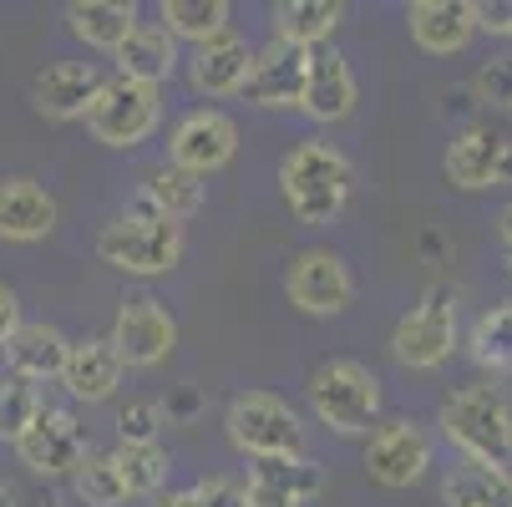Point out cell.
<instances>
[{"mask_svg": "<svg viewBox=\"0 0 512 507\" xmlns=\"http://www.w3.org/2000/svg\"><path fill=\"white\" fill-rule=\"evenodd\" d=\"M355 193V163L330 148L320 137H305L284 153L279 163V198L289 208V219L305 229H330L340 213L350 208Z\"/></svg>", "mask_w": 512, "mask_h": 507, "instance_id": "6da1fadb", "label": "cell"}, {"mask_svg": "<svg viewBox=\"0 0 512 507\" xmlns=\"http://www.w3.org/2000/svg\"><path fill=\"white\" fill-rule=\"evenodd\" d=\"M183 249H188L183 224L163 219L158 208H148L142 193H137V203H127L117 219L102 224V234H97V259L107 269H117V274H132V279L173 274L183 264Z\"/></svg>", "mask_w": 512, "mask_h": 507, "instance_id": "7a4b0ae2", "label": "cell"}, {"mask_svg": "<svg viewBox=\"0 0 512 507\" xmlns=\"http://www.w3.org/2000/svg\"><path fill=\"white\" fill-rule=\"evenodd\" d=\"M310 411L335 437H371L381 426V376L350 355L320 360L310 371Z\"/></svg>", "mask_w": 512, "mask_h": 507, "instance_id": "3957f363", "label": "cell"}, {"mask_svg": "<svg viewBox=\"0 0 512 507\" xmlns=\"http://www.w3.org/2000/svg\"><path fill=\"white\" fill-rule=\"evenodd\" d=\"M442 437L477 462H512V401L497 386H462L436 411Z\"/></svg>", "mask_w": 512, "mask_h": 507, "instance_id": "277c9868", "label": "cell"}, {"mask_svg": "<svg viewBox=\"0 0 512 507\" xmlns=\"http://www.w3.org/2000/svg\"><path fill=\"white\" fill-rule=\"evenodd\" d=\"M462 325H457V289L447 279H436L421 289V300L396 320L391 330V355L406 371H436L457 355Z\"/></svg>", "mask_w": 512, "mask_h": 507, "instance_id": "5b68a950", "label": "cell"}, {"mask_svg": "<svg viewBox=\"0 0 512 507\" xmlns=\"http://www.w3.org/2000/svg\"><path fill=\"white\" fill-rule=\"evenodd\" d=\"M224 431L234 452H244L249 462L259 457H305V421L300 411L279 401L274 391H239L224 411Z\"/></svg>", "mask_w": 512, "mask_h": 507, "instance_id": "8992f818", "label": "cell"}, {"mask_svg": "<svg viewBox=\"0 0 512 507\" xmlns=\"http://www.w3.org/2000/svg\"><path fill=\"white\" fill-rule=\"evenodd\" d=\"M163 122V102H158V87H142L132 77H107L92 112H87V127L102 148H137V142H148Z\"/></svg>", "mask_w": 512, "mask_h": 507, "instance_id": "52a82bcc", "label": "cell"}, {"mask_svg": "<svg viewBox=\"0 0 512 507\" xmlns=\"http://www.w3.org/2000/svg\"><path fill=\"white\" fill-rule=\"evenodd\" d=\"M122 355L127 371H153L178 350V320L158 295H127L117 305L112 335H107Z\"/></svg>", "mask_w": 512, "mask_h": 507, "instance_id": "ba28073f", "label": "cell"}, {"mask_svg": "<svg viewBox=\"0 0 512 507\" xmlns=\"http://www.w3.org/2000/svg\"><path fill=\"white\" fill-rule=\"evenodd\" d=\"M284 295L300 315H315V320H330L340 310H350L355 300V274L350 264L335 254V249H300L284 269Z\"/></svg>", "mask_w": 512, "mask_h": 507, "instance_id": "9c48e42d", "label": "cell"}, {"mask_svg": "<svg viewBox=\"0 0 512 507\" xmlns=\"http://www.w3.org/2000/svg\"><path fill=\"white\" fill-rule=\"evenodd\" d=\"M426 472H431V437H426L421 421L391 416L371 431V442H365V477L371 482H381L391 492H406Z\"/></svg>", "mask_w": 512, "mask_h": 507, "instance_id": "30bf717a", "label": "cell"}, {"mask_svg": "<svg viewBox=\"0 0 512 507\" xmlns=\"http://www.w3.org/2000/svg\"><path fill=\"white\" fill-rule=\"evenodd\" d=\"M234 153H239V122L218 107H193L188 117H178V127L168 137V163L193 178L229 168Z\"/></svg>", "mask_w": 512, "mask_h": 507, "instance_id": "8fae6325", "label": "cell"}, {"mask_svg": "<svg viewBox=\"0 0 512 507\" xmlns=\"http://www.w3.org/2000/svg\"><path fill=\"white\" fill-rule=\"evenodd\" d=\"M16 457H21V467L31 477L56 482V477H77V467L92 457V447H87L82 421L71 416V411H41V421L21 437Z\"/></svg>", "mask_w": 512, "mask_h": 507, "instance_id": "7c38bea8", "label": "cell"}, {"mask_svg": "<svg viewBox=\"0 0 512 507\" xmlns=\"http://www.w3.org/2000/svg\"><path fill=\"white\" fill-rule=\"evenodd\" d=\"M330 487V472L315 457H259L244 472L249 507H310Z\"/></svg>", "mask_w": 512, "mask_h": 507, "instance_id": "4fadbf2b", "label": "cell"}, {"mask_svg": "<svg viewBox=\"0 0 512 507\" xmlns=\"http://www.w3.org/2000/svg\"><path fill=\"white\" fill-rule=\"evenodd\" d=\"M442 173L452 188L462 193H482V188H497L512 178V142L492 127H462L452 142H447V158H442Z\"/></svg>", "mask_w": 512, "mask_h": 507, "instance_id": "5bb4252c", "label": "cell"}, {"mask_svg": "<svg viewBox=\"0 0 512 507\" xmlns=\"http://www.w3.org/2000/svg\"><path fill=\"white\" fill-rule=\"evenodd\" d=\"M305 82H310V51L289 46V41H269V46L254 51V71H249L244 97L254 107H300Z\"/></svg>", "mask_w": 512, "mask_h": 507, "instance_id": "9a60e30c", "label": "cell"}, {"mask_svg": "<svg viewBox=\"0 0 512 507\" xmlns=\"http://www.w3.org/2000/svg\"><path fill=\"white\" fill-rule=\"evenodd\" d=\"M102 71L92 61H51L46 71H36L31 82V102L41 117L51 122H71V117H87L97 92H102Z\"/></svg>", "mask_w": 512, "mask_h": 507, "instance_id": "2e32d148", "label": "cell"}, {"mask_svg": "<svg viewBox=\"0 0 512 507\" xmlns=\"http://www.w3.org/2000/svg\"><path fill=\"white\" fill-rule=\"evenodd\" d=\"M249 71H254V51H249V41L234 36V31L218 36V41H208V46H193V56H188V82H193V92L208 97V102H218V97H244Z\"/></svg>", "mask_w": 512, "mask_h": 507, "instance_id": "e0dca14e", "label": "cell"}, {"mask_svg": "<svg viewBox=\"0 0 512 507\" xmlns=\"http://www.w3.org/2000/svg\"><path fill=\"white\" fill-rule=\"evenodd\" d=\"M406 31L426 56H457L477 36V0H416Z\"/></svg>", "mask_w": 512, "mask_h": 507, "instance_id": "ac0fdd59", "label": "cell"}, {"mask_svg": "<svg viewBox=\"0 0 512 507\" xmlns=\"http://www.w3.org/2000/svg\"><path fill=\"white\" fill-rule=\"evenodd\" d=\"M122 376H127V366H122V355H117L112 340H97V335L71 340L66 371H61V386H66L71 401H87V406L112 401L117 386H122Z\"/></svg>", "mask_w": 512, "mask_h": 507, "instance_id": "d6986e66", "label": "cell"}, {"mask_svg": "<svg viewBox=\"0 0 512 507\" xmlns=\"http://www.w3.org/2000/svg\"><path fill=\"white\" fill-rule=\"evenodd\" d=\"M56 229V198L46 183L16 173L0 178V239L6 244H36Z\"/></svg>", "mask_w": 512, "mask_h": 507, "instance_id": "ffe728a7", "label": "cell"}, {"mask_svg": "<svg viewBox=\"0 0 512 507\" xmlns=\"http://www.w3.org/2000/svg\"><path fill=\"white\" fill-rule=\"evenodd\" d=\"M355 97H360V87H355L350 61H345L335 46L310 51V82H305L300 112H305L310 122H345V117L355 112Z\"/></svg>", "mask_w": 512, "mask_h": 507, "instance_id": "44dd1931", "label": "cell"}, {"mask_svg": "<svg viewBox=\"0 0 512 507\" xmlns=\"http://www.w3.org/2000/svg\"><path fill=\"white\" fill-rule=\"evenodd\" d=\"M66 355H71V340H66L56 325H46V320H26V325L16 330V340L6 345V371L21 376V381H31V386H41V381H61Z\"/></svg>", "mask_w": 512, "mask_h": 507, "instance_id": "7402d4cb", "label": "cell"}, {"mask_svg": "<svg viewBox=\"0 0 512 507\" xmlns=\"http://www.w3.org/2000/svg\"><path fill=\"white\" fill-rule=\"evenodd\" d=\"M178 66H183L178 36H173L168 26H158V21H142V26L122 41V51H117V71H122V77H132V82H142V87L173 82Z\"/></svg>", "mask_w": 512, "mask_h": 507, "instance_id": "603a6c76", "label": "cell"}, {"mask_svg": "<svg viewBox=\"0 0 512 507\" xmlns=\"http://www.w3.org/2000/svg\"><path fill=\"white\" fill-rule=\"evenodd\" d=\"M442 507H512V472L502 462L457 457L442 477Z\"/></svg>", "mask_w": 512, "mask_h": 507, "instance_id": "cb8c5ba5", "label": "cell"}, {"mask_svg": "<svg viewBox=\"0 0 512 507\" xmlns=\"http://www.w3.org/2000/svg\"><path fill=\"white\" fill-rule=\"evenodd\" d=\"M66 26L77 41H87L92 51H122V41L142 26L137 21V6L127 0H71L66 6Z\"/></svg>", "mask_w": 512, "mask_h": 507, "instance_id": "d4e9b609", "label": "cell"}, {"mask_svg": "<svg viewBox=\"0 0 512 507\" xmlns=\"http://www.w3.org/2000/svg\"><path fill=\"white\" fill-rule=\"evenodd\" d=\"M340 21H345L340 0H279L274 6V41H289L300 51H320V46H330Z\"/></svg>", "mask_w": 512, "mask_h": 507, "instance_id": "484cf974", "label": "cell"}, {"mask_svg": "<svg viewBox=\"0 0 512 507\" xmlns=\"http://www.w3.org/2000/svg\"><path fill=\"white\" fill-rule=\"evenodd\" d=\"M467 355L477 371L512 376V300H497L492 310L477 315V325L467 335Z\"/></svg>", "mask_w": 512, "mask_h": 507, "instance_id": "4316f807", "label": "cell"}, {"mask_svg": "<svg viewBox=\"0 0 512 507\" xmlns=\"http://www.w3.org/2000/svg\"><path fill=\"white\" fill-rule=\"evenodd\" d=\"M142 203L158 208L163 219H173V224H188L193 213L203 208V178H193V173L163 163L148 183H142Z\"/></svg>", "mask_w": 512, "mask_h": 507, "instance_id": "83f0119b", "label": "cell"}, {"mask_svg": "<svg viewBox=\"0 0 512 507\" xmlns=\"http://www.w3.org/2000/svg\"><path fill=\"white\" fill-rule=\"evenodd\" d=\"M163 26L178 41L208 46L218 36H229V0H163Z\"/></svg>", "mask_w": 512, "mask_h": 507, "instance_id": "f1b7e54d", "label": "cell"}, {"mask_svg": "<svg viewBox=\"0 0 512 507\" xmlns=\"http://www.w3.org/2000/svg\"><path fill=\"white\" fill-rule=\"evenodd\" d=\"M112 462H117V472H122V482H127L132 497H153V492H163V482H168V472H173L163 442H117Z\"/></svg>", "mask_w": 512, "mask_h": 507, "instance_id": "f546056e", "label": "cell"}, {"mask_svg": "<svg viewBox=\"0 0 512 507\" xmlns=\"http://www.w3.org/2000/svg\"><path fill=\"white\" fill-rule=\"evenodd\" d=\"M41 411H46V406H41V391H36L31 381L0 371V442L21 447V437L41 421Z\"/></svg>", "mask_w": 512, "mask_h": 507, "instance_id": "4dcf8cb0", "label": "cell"}, {"mask_svg": "<svg viewBox=\"0 0 512 507\" xmlns=\"http://www.w3.org/2000/svg\"><path fill=\"white\" fill-rule=\"evenodd\" d=\"M71 487H77V497H82L87 507H117V502H127V497H132V492H127V482H122V472H117V462H112V452H107V457H102V452H92V457L77 467Z\"/></svg>", "mask_w": 512, "mask_h": 507, "instance_id": "1f68e13d", "label": "cell"}, {"mask_svg": "<svg viewBox=\"0 0 512 507\" xmlns=\"http://www.w3.org/2000/svg\"><path fill=\"white\" fill-rule=\"evenodd\" d=\"M158 507H249V497H244V482L234 477H203L183 492H168Z\"/></svg>", "mask_w": 512, "mask_h": 507, "instance_id": "d6a6232c", "label": "cell"}, {"mask_svg": "<svg viewBox=\"0 0 512 507\" xmlns=\"http://www.w3.org/2000/svg\"><path fill=\"white\" fill-rule=\"evenodd\" d=\"M472 92L482 107L492 112H512V56H492L477 77H472Z\"/></svg>", "mask_w": 512, "mask_h": 507, "instance_id": "836d02e7", "label": "cell"}, {"mask_svg": "<svg viewBox=\"0 0 512 507\" xmlns=\"http://www.w3.org/2000/svg\"><path fill=\"white\" fill-rule=\"evenodd\" d=\"M163 421H168L163 401H127L117 416V431H122V442H158Z\"/></svg>", "mask_w": 512, "mask_h": 507, "instance_id": "e575fe53", "label": "cell"}, {"mask_svg": "<svg viewBox=\"0 0 512 507\" xmlns=\"http://www.w3.org/2000/svg\"><path fill=\"white\" fill-rule=\"evenodd\" d=\"M477 31L512 36V0H477Z\"/></svg>", "mask_w": 512, "mask_h": 507, "instance_id": "d590c367", "label": "cell"}, {"mask_svg": "<svg viewBox=\"0 0 512 507\" xmlns=\"http://www.w3.org/2000/svg\"><path fill=\"white\" fill-rule=\"evenodd\" d=\"M26 320H21V300H16V289L11 284H0V350H6L11 340H16V330H21Z\"/></svg>", "mask_w": 512, "mask_h": 507, "instance_id": "8d00e7d4", "label": "cell"}, {"mask_svg": "<svg viewBox=\"0 0 512 507\" xmlns=\"http://www.w3.org/2000/svg\"><path fill=\"white\" fill-rule=\"evenodd\" d=\"M163 411H168V421H188V416L198 411V391H178V396H173Z\"/></svg>", "mask_w": 512, "mask_h": 507, "instance_id": "74e56055", "label": "cell"}, {"mask_svg": "<svg viewBox=\"0 0 512 507\" xmlns=\"http://www.w3.org/2000/svg\"><path fill=\"white\" fill-rule=\"evenodd\" d=\"M497 239H502V244H512V203L502 208V219H497Z\"/></svg>", "mask_w": 512, "mask_h": 507, "instance_id": "f35d334b", "label": "cell"}, {"mask_svg": "<svg viewBox=\"0 0 512 507\" xmlns=\"http://www.w3.org/2000/svg\"><path fill=\"white\" fill-rule=\"evenodd\" d=\"M0 507H16V492H11L6 482H0Z\"/></svg>", "mask_w": 512, "mask_h": 507, "instance_id": "ab89813d", "label": "cell"}, {"mask_svg": "<svg viewBox=\"0 0 512 507\" xmlns=\"http://www.w3.org/2000/svg\"><path fill=\"white\" fill-rule=\"evenodd\" d=\"M502 264H507V274H512V244H502Z\"/></svg>", "mask_w": 512, "mask_h": 507, "instance_id": "60d3db41", "label": "cell"}]
</instances>
